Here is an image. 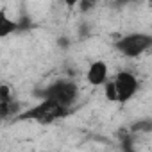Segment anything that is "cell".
Instances as JSON below:
<instances>
[{
  "label": "cell",
  "instance_id": "3957f363",
  "mask_svg": "<svg viewBox=\"0 0 152 152\" xmlns=\"http://www.w3.org/2000/svg\"><path fill=\"white\" fill-rule=\"evenodd\" d=\"M150 47H152V34H145V32L127 34L115 43V48L125 57H138L143 52H147Z\"/></svg>",
  "mask_w": 152,
  "mask_h": 152
},
{
  "label": "cell",
  "instance_id": "8992f818",
  "mask_svg": "<svg viewBox=\"0 0 152 152\" xmlns=\"http://www.w3.org/2000/svg\"><path fill=\"white\" fill-rule=\"evenodd\" d=\"M18 31V23L15 20H11L6 13H0V36L6 38L9 36L11 32H16Z\"/></svg>",
  "mask_w": 152,
  "mask_h": 152
},
{
  "label": "cell",
  "instance_id": "52a82bcc",
  "mask_svg": "<svg viewBox=\"0 0 152 152\" xmlns=\"http://www.w3.org/2000/svg\"><path fill=\"white\" fill-rule=\"evenodd\" d=\"M104 93H106V99L109 102H118V91H116L115 81H107L104 84Z\"/></svg>",
  "mask_w": 152,
  "mask_h": 152
},
{
  "label": "cell",
  "instance_id": "6da1fadb",
  "mask_svg": "<svg viewBox=\"0 0 152 152\" xmlns=\"http://www.w3.org/2000/svg\"><path fill=\"white\" fill-rule=\"evenodd\" d=\"M36 95L41 99V100H52L66 109L72 107V104L77 100V95H79V88L73 81H68V79H59L57 83L50 84L48 88L41 90V91H36Z\"/></svg>",
  "mask_w": 152,
  "mask_h": 152
},
{
  "label": "cell",
  "instance_id": "7a4b0ae2",
  "mask_svg": "<svg viewBox=\"0 0 152 152\" xmlns=\"http://www.w3.org/2000/svg\"><path fill=\"white\" fill-rule=\"evenodd\" d=\"M68 115V109L52 102V100H41L34 107L23 111L22 115L16 116V120H34L38 124H52L63 116Z\"/></svg>",
  "mask_w": 152,
  "mask_h": 152
},
{
  "label": "cell",
  "instance_id": "5b68a950",
  "mask_svg": "<svg viewBox=\"0 0 152 152\" xmlns=\"http://www.w3.org/2000/svg\"><path fill=\"white\" fill-rule=\"evenodd\" d=\"M107 64L104 61H93L86 72V81L91 86H102L107 83Z\"/></svg>",
  "mask_w": 152,
  "mask_h": 152
},
{
  "label": "cell",
  "instance_id": "30bf717a",
  "mask_svg": "<svg viewBox=\"0 0 152 152\" xmlns=\"http://www.w3.org/2000/svg\"><path fill=\"white\" fill-rule=\"evenodd\" d=\"M16 23H18V31H27V29H31V25H32L29 16H22Z\"/></svg>",
  "mask_w": 152,
  "mask_h": 152
},
{
  "label": "cell",
  "instance_id": "277c9868",
  "mask_svg": "<svg viewBox=\"0 0 152 152\" xmlns=\"http://www.w3.org/2000/svg\"><path fill=\"white\" fill-rule=\"evenodd\" d=\"M113 81H115V86H116V91H118V102H122V104L129 102L140 88L138 79L131 72H118Z\"/></svg>",
  "mask_w": 152,
  "mask_h": 152
},
{
  "label": "cell",
  "instance_id": "ba28073f",
  "mask_svg": "<svg viewBox=\"0 0 152 152\" xmlns=\"http://www.w3.org/2000/svg\"><path fill=\"white\" fill-rule=\"evenodd\" d=\"M129 131H131V132H150V131H152V120H140V122H134Z\"/></svg>",
  "mask_w": 152,
  "mask_h": 152
},
{
  "label": "cell",
  "instance_id": "8fae6325",
  "mask_svg": "<svg viewBox=\"0 0 152 152\" xmlns=\"http://www.w3.org/2000/svg\"><path fill=\"white\" fill-rule=\"evenodd\" d=\"M59 45H61L63 48H66V47H68V41H66L64 38H61V39H59Z\"/></svg>",
  "mask_w": 152,
  "mask_h": 152
},
{
  "label": "cell",
  "instance_id": "9c48e42d",
  "mask_svg": "<svg viewBox=\"0 0 152 152\" xmlns=\"http://www.w3.org/2000/svg\"><path fill=\"white\" fill-rule=\"evenodd\" d=\"M122 148H124V152H136L132 147V138L129 136V132L122 138Z\"/></svg>",
  "mask_w": 152,
  "mask_h": 152
}]
</instances>
